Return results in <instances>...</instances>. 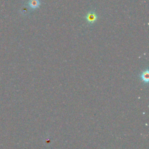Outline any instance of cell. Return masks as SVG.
Returning a JSON list of instances; mask_svg holds the SVG:
<instances>
[{
	"mask_svg": "<svg viewBox=\"0 0 149 149\" xmlns=\"http://www.w3.org/2000/svg\"><path fill=\"white\" fill-rule=\"evenodd\" d=\"M98 16L97 13L94 11H90L88 12L85 16V19L87 20V23L90 24H94L95 21L97 20Z\"/></svg>",
	"mask_w": 149,
	"mask_h": 149,
	"instance_id": "1",
	"label": "cell"
},
{
	"mask_svg": "<svg viewBox=\"0 0 149 149\" xmlns=\"http://www.w3.org/2000/svg\"><path fill=\"white\" fill-rule=\"evenodd\" d=\"M27 5L30 9H36L39 8L41 5V2L40 0H29Z\"/></svg>",
	"mask_w": 149,
	"mask_h": 149,
	"instance_id": "2",
	"label": "cell"
},
{
	"mask_svg": "<svg viewBox=\"0 0 149 149\" xmlns=\"http://www.w3.org/2000/svg\"><path fill=\"white\" fill-rule=\"evenodd\" d=\"M140 78L143 83L147 84L148 83L149 80V71L148 69H147L146 70H144L141 74H140Z\"/></svg>",
	"mask_w": 149,
	"mask_h": 149,
	"instance_id": "3",
	"label": "cell"
}]
</instances>
